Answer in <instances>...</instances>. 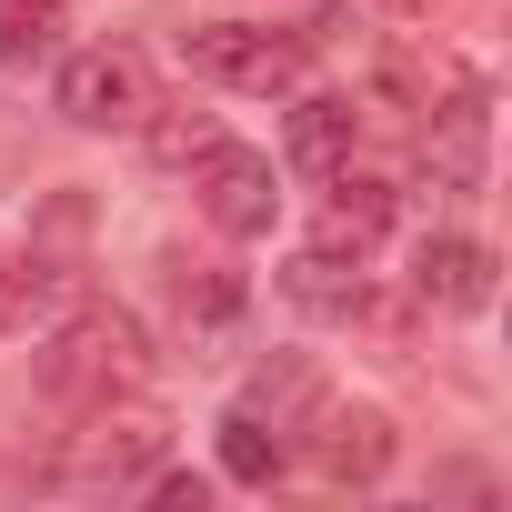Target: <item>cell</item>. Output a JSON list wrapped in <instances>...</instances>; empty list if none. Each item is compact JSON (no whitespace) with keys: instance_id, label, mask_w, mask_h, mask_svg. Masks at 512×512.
<instances>
[{"instance_id":"6da1fadb","label":"cell","mask_w":512,"mask_h":512,"mask_svg":"<svg viewBox=\"0 0 512 512\" xmlns=\"http://www.w3.org/2000/svg\"><path fill=\"white\" fill-rule=\"evenodd\" d=\"M41 382L61 392V402H121V392H141L151 382V332L131 322V312H111V302H91V312H71L61 332H51V352H41Z\"/></svg>"},{"instance_id":"7a4b0ae2","label":"cell","mask_w":512,"mask_h":512,"mask_svg":"<svg viewBox=\"0 0 512 512\" xmlns=\"http://www.w3.org/2000/svg\"><path fill=\"white\" fill-rule=\"evenodd\" d=\"M181 61L201 71V81H221V91H302V71H312V51H302V31H262V21H191L181 31Z\"/></svg>"},{"instance_id":"3957f363","label":"cell","mask_w":512,"mask_h":512,"mask_svg":"<svg viewBox=\"0 0 512 512\" xmlns=\"http://www.w3.org/2000/svg\"><path fill=\"white\" fill-rule=\"evenodd\" d=\"M181 171H191V191H201L211 231H231V241H262V231L282 221V171H272V151H251V141L211 131Z\"/></svg>"},{"instance_id":"277c9868","label":"cell","mask_w":512,"mask_h":512,"mask_svg":"<svg viewBox=\"0 0 512 512\" xmlns=\"http://www.w3.org/2000/svg\"><path fill=\"white\" fill-rule=\"evenodd\" d=\"M51 101H61V121H81V131H141L151 101H161V81H151V61H141L131 41H101V51H71V61H61Z\"/></svg>"},{"instance_id":"5b68a950","label":"cell","mask_w":512,"mask_h":512,"mask_svg":"<svg viewBox=\"0 0 512 512\" xmlns=\"http://www.w3.org/2000/svg\"><path fill=\"white\" fill-rule=\"evenodd\" d=\"M161 452H171V422H161L141 392H121V402H91V422H81V442L61 452V472H71V482H141Z\"/></svg>"},{"instance_id":"8992f818","label":"cell","mask_w":512,"mask_h":512,"mask_svg":"<svg viewBox=\"0 0 512 512\" xmlns=\"http://www.w3.org/2000/svg\"><path fill=\"white\" fill-rule=\"evenodd\" d=\"M302 452H312L322 482H382L392 452H402V432H392L382 402H312L302 412Z\"/></svg>"},{"instance_id":"52a82bcc","label":"cell","mask_w":512,"mask_h":512,"mask_svg":"<svg viewBox=\"0 0 512 512\" xmlns=\"http://www.w3.org/2000/svg\"><path fill=\"white\" fill-rule=\"evenodd\" d=\"M392 231V181H372V171H332V191H322V221H312V251H332V262H372V241Z\"/></svg>"},{"instance_id":"ba28073f","label":"cell","mask_w":512,"mask_h":512,"mask_svg":"<svg viewBox=\"0 0 512 512\" xmlns=\"http://www.w3.org/2000/svg\"><path fill=\"white\" fill-rule=\"evenodd\" d=\"M412 292H422L432 312H492V251H482L472 231H432V241L412 251Z\"/></svg>"},{"instance_id":"9c48e42d","label":"cell","mask_w":512,"mask_h":512,"mask_svg":"<svg viewBox=\"0 0 512 512\" xmlns=\"http://www.w3.org/2000/svg\"><path fill=\"white\" fill-rule=\"evenodd\" d=\"M352 131H362V121H352V101H332V91H312V101L292 111V161H302L312 181H332V171L352 161Z\"/></svg>"},{"instance_id":"30bf717a","label":"cell","mask_w":512,"mask_h":512,"mask_svg":"<svg viewBox=\"0 0 512 512\" xmlns=\"http://www.w3.org/2000/svg\"><path fill=\"white\" fill-rule=\"evenodd\" d=\"M282 462H292V442H282L262 412H241V402L221 412V472H231V482H282Z\"/></svg>"},{"instance_id":"8fae6325","label":"cell","mask_w":512,"mask_h":512,"mask_svg":"<svg viewBox=\"0 0 512 512\" xmlns=\"http://www.w3.org/2000/svg\"><path fill=\"white\" fill-rule=\"evenodd\" d=\"M322 402V382H312V362H262L251 372V392H241V412H262L272 432H302V412Z\"/></svg>"},{"instance_id":"7c38bea8","label":"cell","mask_w":512,"mask_h":512,"mask_svg":"<svg viewBox=\"0 0 512 512\" xmlns=\"http://www.w3.org/2000/svg\"><path fill=\"white\" fill-rule=\"evenodd\" d=\"M61 0H0V71H31V61H51L61 51Z\"/></svg>"},{"instance_id":"4fadbf2b","label":"cell","mask_w":512,"mask_h":512,"mask_svg":"<svg viewBox=\"0 0 512 512\" xmlns=\"http://www.w3.org/2000/svg\"><path fill=\"white\" fill-rule=\"evenodd\" d=\"M282 292H292L302 312H362V262L342 272V262H332V251H302V262L282 272Z\"/></svg>"},{"instance_id":"5bb4252c","label":"cell","mask_w":512,"mask_h":512,"mask_svg":"<svg viewBox=\"0 0 512 512\" xmlns=\"http://www.w3.org/2000/svg\"><path fill=\"white\" fill-rule=\"evenodd\" d=\"M211 131H221L211 111H171V101H151V121H141V141H151L161 161H191V151H201Z\"/></svg>"},{"instance_id":"9a60e30c","label":"cell","mask_w":512,"mask_h":512,"mask_svg":"<svg viewBox=\"0 0 512 512\" xmlns=\"http://www.w3.org/2000/svg\"><path fill=\"white\" fill-rule=\"evenodd\" d=\"M31 292H41V272L21 262V251H0V332H11V322H31Z\"/></svg>"},{"instance_id":"2e32d148","label":"cell","mask_w":512,"mask_h":512,"mask_svg":"<svg viewBox=\"0 0 512 512\" xmlns=\"http://www.w3.org/2000/svg\"><path fill=\"white\" fill-rule=\"evenodd\" d=\"M382 11H412V0H382Z\"/></svg>"}]
</instances>
